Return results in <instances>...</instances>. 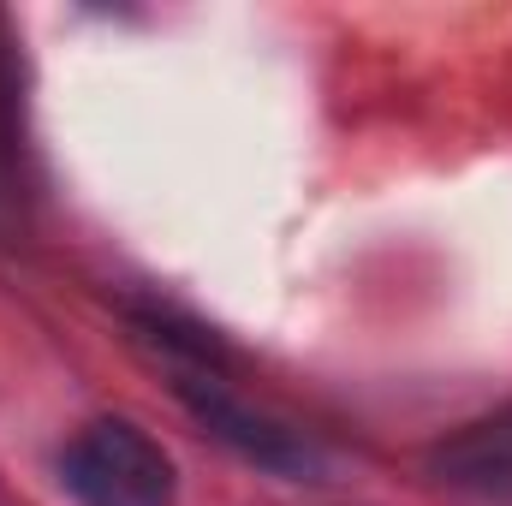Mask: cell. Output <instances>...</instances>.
<instances>
[{
	"instance_id": "6da1fadb",
	"label": "cell",
	"mask_w": 512,
	"mask_h": 506,
	"mask_svg": "<svg viewBox=\"0 0 512 506\" xmlns=\"http://www.w3.org/2000/svg\"><path fill=\"white\" fill-rule=\"evenodd\" d=\"M149 340L167 352V376H173L179 405H185L221 447H233L245 465L268 471V477H292V483H316V477L328 471L322 441H316L310 429H298V423H286V417L251 405L233 381H221V370L209 364V346H203V340H185V334H173L167 322H149Z\"/></svg>"
},
{
	"instance_id": "7a4b0ae2",
	"label": "cell",
	"mask_w": 512,
	"mask_h": 506,
	"mask_svg": "<svg viewBox=\"0 0 512 506\" xmlns=\"http://www.w3.org/2000/svg\"><path fill=\"white\" fill-rule=\"evenodd\" d=\"M60 483L78 506H173L179 477L167 447L131 417H90L60 447Z\"/></svg>"
},
{
	"instance_id": "3957f363",
	"label": "cell",
	"mask_w": 512,
	"mask_h": 506,
	"mask_svg": "<svg viewBox=\"0 0 512 506\" xmlns=\"http://www.w3.org/2000/svg\"><path fill=\"white\" fill-rule=\"evenodd\" d=\"M423 465L447 495H465V501H483V506H512V405H495V411L447 429L429 447Z\"/></svg>"
}]
</instances>
